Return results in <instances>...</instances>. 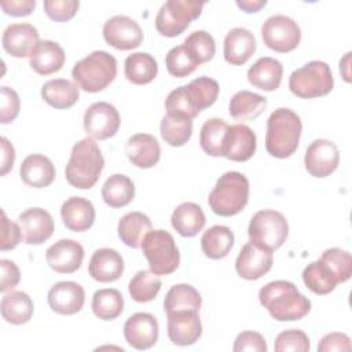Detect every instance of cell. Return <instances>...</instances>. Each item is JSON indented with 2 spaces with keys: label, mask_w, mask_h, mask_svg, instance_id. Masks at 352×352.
Returning <instances> with one entry per match:
<instances>
[{
  "label": "cell",
  "mask_w": 352,
  "mask_h": 352,
  "mask_svg": "<svg viewBox=\"0 0 352 352\" xmlns=\"http://www.w3.org/2000/svg\"><path fill=\"white\" fill-rule=\"evenodd\" d=\"M25 243L41 245L54 234V219L43 208H29L18 216Z\"/></svg>",
  "instance_id": "18"
},
{
  "label": "cell",
  "mask_w": 352,
  "mask_h": 352,
  "mask_svg": "<svg viewBox=\"0 0 352 352\" xmlns=\"http://www.w3.org/2000/svg\"><path fill=\"white\" fill-rule=\"evenodd\" d=\"M235 242L234 232L227 226H213L201 238V249L210 260H220L228 256Z\"/></svg>",
  "instance_id": "33"
},
{
  "label": "cell",
  "mask_w": 352,
  "mask_h": 352,
  "mask_svg": "<svg viewBox=\"0 0 352 352\" xmlns=\"http://www.w3.org/2000/svg\"><path fill=\"white\" fill-rule=\"evenodd\" d=\"M103 168L104 158L98 143L91 138H84L73 146L65 176L74 188L88 190L96 184Z\"/></svg>",
  "instance_id": "2"
},
{
  "label": "cell",
  "mask_w": 352,
  "mask_h": 352,
  "mask_svg": "<svg viewBox=\"0 0 352 352\" xmlns=\"http://www.w3.org/2000/svg\"><path fill=\"white\" fill-rule=\"evenodd\" d=\"M66 55L63 48L52 40H40L29 56L33 72L41 76L56 73L65 65Z\"/></svg>",
  "instance_id": "26"
},
{
  "label": "cell",
  "mask_w": 352,
  "mask_h": 352,
  "mask_svg": "<svg viewBox=\"0 0 352 352\" xmlns=\"http://www.w3.org/2000/svg\"><path fill=\"white\" fill-rule=\"evenodd\" d=\"M260 304L278 322H293L307 316L311 301L289 280H272L258 292Z\"/></svg>",
  "instance_id": "1"
},
{
  "label": "cell",
  "mask_w": 352,
  "mask_h": 352,
  "mask_svg": "<svg viewBox=\"0 0 352 352\" xmlns=\"http://www.w3.org/2000/svg\"><path fill=\"white\" fill-rule=\"evenodd\" d=\"M319 260L333 271L340 283L346 282L351 278L352 258L349 252L340 248H330L322 253Z\"/></svg>",
  "instance_id": "45"
},
{
  "label": "cell",
  "mask_w": 352,
  "mask_h": 352,
  "mask_svg": "<svg viewBox=\"0 0 352 352\" xmlns=\"http://www.w3.org/2000/svg\"><path fill=\"white\" fill-rule=\"evenodd\" d=\"M302 280L312 293L319 296L329 294L340 283L333 271L320 260H316L304 268Z\"/></svg>",
  "instance_id": "39"
},
{
  "label": "cell",
  "mask_w": 352,
  "mask_h": 352,
  "mask_svg": "<svg viewBox=\"0 0 352 352\" xmlns=\"http://www.w3.org/2000/svg\"><path fill=\"white\" fill-rule=\"evenodd\" d=\"M228 124L221 118H209L204 122L199 132L202 150L210 157H223V142Z\"/></svg>",
  "instance_id": "43"
},
{
  "label": "cell",
  "mask_w": 352,
  "mask_h": 352,
  "mask_svg": "<svg viewBox=\"0 0 352 352\" xmlns=\"http://www.w3.org/2000/svg\"><path fill=\"white\" fill-rule=\"evenodd\" d=\"M257 138L253 129L245 124L228 125L224 142L223 157L236 162L250 160L256 153Z\"/></svg>",
  "instance_id": "16"
},
{
  "label": "cell",
  "mask_w": 352,
  "mask_h": 352,
  "mask_svg": "<svg viewBox=\"0 0 352 352\" xmlns=\"http://www.w3.org/2000/svg\"><path fill=\"white\" fill-rule=\"evenodd\" d=\"M3 11L11 16H26L36 7L34 0H3L0 3Z\"/></svg>",
  "instance_id": "54"
},
{
  "label": "cell",
  "mask_w": 352,
  "mask_h": 352,
  "mask_svg": "<svg viewBox=\"0 0 352 352\" xmlns=\"http://www.w3.org/2000/svg\"><path fill=\"white\" fill-rule=\"evenodd\" d=\"M135 197L133 182L122 173L111 175L102 187V198L110 208H122L132 202Z\"/></svg>",
  "instance_id": "38"
},
{
  "label": "cell",
  "mask_w": 352,
  "mask_h": 352,
  "mask_svg": "<svg viewBox=\"0 0 352 352\" xmlns=\"http://www.w3.org/2000/svg\"><path fill=\"white\" fill-rule=\"evenodd\" d=\"M183 45L198 66L212 60L216 54L214 38L210 33L205 30H195L190 33L186 37Z\"/></svg>",
  "instance_id": "44"
},
{
  "label": "cell",
  "mask_w": 352,
  "mask_h": 352,
  "mask_svg": "<svg viewBox=\"0 0 352 352\" xmlns=\"http://www.w3.org/2000/svg\"><path fill=\"white\" fill-rule=\"evenodd\" d=\"M256 52V38L246 28L231 29L224 38L223 55L227 63L241 66Z\"/></svg>",
  "instance_id": "24"
},
{
  "label": "cell",
  "mask_w": 352,
  "mask_h": 352,
  "mask_svg": "<svg viewBox=\"0 0 352 352\" xmlns=\"http://www.w3.org/2000/svg\"><path fill=\"white\" fill-rule=\"evenodd\" d=\"M274 349L278 352H308L311 349V344L308 336L302 330L289 329L276 336Z\"/></svg>",
  "instance_id": "47"
},
{
  "label": "cell",
  "mask_w": 352,
  "mask_h": 352,
  "mask_svg": "<svg viewBox=\"0 0 352 352\" xmlns=\"http://www.w3.org/2000/svg\"><path fill=\"white\" fill-rule=\"evenodd\" d=\"M41 98L54 109H69L74 106L80 98V88L70 80L54 78L41 87Z\"/></svg>",
  "instance_id": "30"
},
{
  "label": "cell",
  "mask_w": 352,
  "mask_h": 352,
  "mask_svg": "<svg viewBox=\"0 0 352 352\" xmlns=\"http://www.w3.org/2000/svg\"><path fill=\"white\" fill-rule=\"evenodd\" d=\"M45 260L55 272L73 274L82 264L84 248L74 239H59L47 249Z\"/></svg>",
  "instance_id": "19"
},
{
  "label": "cell",
  "mask_w": 352,
  "mask_h": 352,
  "mask_svg": "<svg viewBox=\"0 0 352 352\" xmlns=\"http://www.w3.org/2000/svg\"><path fill=\"white\" fill-rule=\"evenodd\" d=\"M80 7L77 0H45L44 11L47 16L55 22L70 21Z\"/></svg>",
  "instance_id": "48"
},
{
  "label": "cell",
  "mask_w": 352,
  "mask_h": 352,
  "mask_svg": "<svg viewBox=\"0 0 352 352\" xmlns=\"http://www.w3.org/2000/svg\"><path fill=\"white\" fill-rule=\"evenodd\" d=\"M249 201V180L241 172L223 173L209 192L208 204L213 213L223 217L235 216Z\"/></svg>",
  "instance_id": "4"
},
{
  "label": "cell",
  "mask_w": 352,
  "mask_h": 352,
  "mask_svg": "<svg viewBox=\"0 0 352 352\" xmlns=\"http://www.w3.org/2000/svg\"><path fill=\"white\" fill-rule=\"evenodd\" d=\"M19 95L12 88L3 85L0 88V122L10 124L19 114Z\"/></svg>",
  "instance_id": "49"
},
{
  "label": "cell",
  "mask_w": 352,
  "mask_h": 352,
  "mask_svg": "<svg viewBox=\"0 0 352 352\" xmlns=\"http://www.w3.org/2000/svg\"><path fill=\"white\" fill-rule=\"evenodd\" d=\"M88 272L92 279L100 283L114 282L124 272V258L116 249L100 248L91 256Z\"/></svg>",
  "instance_id": "22"
},
{
  "label": "cell",
  "mask_w": 352,
  "mask_h": 352,
  "mask_svg": "<svg viewBox=\"0 0 352 352\" xmlns=\"http://www.w3.org/2000/svg\"><path fill=\"white\" fill-rule=\"evenodd\" d=\"M0 268H1V280H0V292L6 293L7 290L14 289L21 279V272L18 265L7 258L0 260Z\"/></svg>",
  "instance_id": "53"
},
{
  "label": "cell",
  "mask_w": 352,
  "mask_h": 352,
  "mask_svg": "<svg viewBox=\"0 0 352 352\" xmlns=\"http://www.w3.org/2000/svg\"><path fill=\"white\" fill-rule=\"evenodd\" d=\"M47 300L54 312L59 315H74L84 307L85 292L77 282L62 280L51 286Z\"/></svg>",
  "instance_id": "17"
},
{
  "label": "cell",
  "mask_w": 352,
  "mask_h": 352,
  "mask_svg": "<svg viewBox=\"0 0 352 352\" xmlns=\"http://www.w3.org/2000/svg\"><path fill=\"white\" fill-rule=\"evenodd\" d=\"M103 38L120 51H129L142 44L143 30L135 19L126 15H114L103 25Z\"/></svg>",
  "instance_id": "12"
},
{
  "label": "cell",
  "mask_w": 352,
  "mask_h": 352,
  "mask_svg": "<svg viewBox=\"0 0 352 352\" xmlns=\"http://www.w3.org/2000/svg\"><path fill=\"white\" fill-rule=\"evenodd\" d=\"M33 301L25 292H10L3 296L0 302L1 316L7 323L25 324L33 315Z\"/></svg>",
  "instance_id": "34"
},
{
  "label": "cell",
  "mask_w": 352,
  "mask_h": 352,
  "mask_svg": "<svg viewBox=\"0 0 352 352\" xmlns=\"http://www.w3.org/2000/svg\"><path fill=\"white\" fill-rule=\"evenodd\" d=\"M334 78L330 66L323 60H311L296 69L289 77V89L301 99L324 96L331 92Z\"/></svg>",
  "instance_id": "6"
},
{
  "label": "cell",
  "mask_w": 352,
  "mask_h": 352,
  "mask_svg": "<svg viewBox=\"0 0 352 352\" xmlns=\"http://www.w3.org/2000/svg\"><path fill=\"white\" fill-rule=\"evenodd\" d=\"M0 142H1V170H0V175L6 176L12 169V165H14V161H15V150H14L12 144L10 143V140L6 136H3L0 139Z\"/></svg>",
  "instance_id": "55"
},
{
  "label": "cell",
  "mask_w": 352,
  "mask_h": 352,
  "mask_svg": "<svg viewBox=\"0 0 352 352\" xmlns=\"http://www.w3.org/2000/svg\"><path fill=\"white\" fill-rule=\"evenodd\" d=\"M140 248L154 274L169 275L177 270L180 253L170 232L165 230H150L144 235Z\"/></svg>",
  "instance_id": "7"
},
{
  "label": "cell",
  "mask_w": 352,
  "mask_h": 352,
  "mask_svg": "<svg viewBox=\"0 0 352 352\" xmlns=\"http://www.w3.org/2000/svg\"><path fill=\"white\" fill-rule=\"evenodd\" d=\"M352 349L351 338L345 333H329L323 336L318 344L319 352H349Z\"/></svg>",
  "instance_id": "52"
},
{
  "label": "cell",
  "mask_w": 352,
  "mask_h": 352,
  "mask_svg": "<svg viewBox=\"0 0 352 352\" xmlns=\"http://www.w3.org/2000/svg\"><path fill=\"white\" fill-rule=\"evenodd\" d=\"M248 234L252 243L274 252L286 242L289 224L280 212L264 209L253 214L248 227Z\"/></svg>",
  "instance_id": "8"
},
{
  "label": "cell",
  "mask_w": 352,
  "mask_h": 352,
  "mask_svg": "<svg viewBox=\"0 0 352 352\" xmlns=\"http://www.w3.org/2000/svg\"><path fill=\"white\" fill-rule=\"evenodd\" d=\"M183 89L187 103L195 116L210 107L217 100L220 92L219 82L206 76L194 78L187 85H183Z\"/></svg>",
  "instance_id": "28"
},
{
  "label": "cell",
  "mask_w": 352,
  "mask_h": 352,
  "mask_svg": "<svg viewBox=\"0 0 352 352\" xmlns=\"http://www.w3.org/2000/svg\"><path fill=\"white\" fill-rule=\"evenodd\" d=\"M340 164L338 147L327 139L314 140L305 150L304 165L307 172L314 177L330 176Z\"/></svg>",
  "instance_id": "13"
},
{
  "label": "cell",
  "mask_w": 352,
  "mask_h": 352,
  "mask_svg": "<svg viewBox=\"0 0 352 352\" xmlns=\"http://www.w3.org/2000/svg\"><path fill=\"white\" fill-rule=\"evenodd\" d=\"M205 3L192 0H168L157 12L155 29L165 37L182 34L191 21L201 15Z\"/></svg>",
  "instance_id": "9"
},
{
  "label": "cell",
  "mask_w": 352,
  "mask_h": 352,
  "mask_svg": "<svg viewBox=\"0 0 352 352\" xmlns=\"http://www.w3.org/2000/svg\"><path fill=\"white\" fill-rule=\"evenodd\" d=\"M268 346L265 338L257 331H242L236 336L234 341V352H267Z\"/></svg>",
  "instance_id": "50"
},
{
  "label": "cell",
  "mask_w": 352,
  "mask_h": 352,
  "mask_svg": "<svg viewBox=\"0 0 352 352\" xmlns=\"http://www.w3.org/2000/svg\"><path fill=\"white\" fill-rule=\"evenodd\" d=\"M302 122L297 113L287 107L274 110L267 120L265 148L275 158H287L298 147Z\"/></svg>",
  "instance_id": "3"
},
{
  "label": "cell",
  "mask_w": 352,
  "mask_h": 352,
  "mask_svg": "<svg viewBox=\"0 0 352 352\" xmlns=\"http://www.w3.org/2000/svg\"><path fill=\"white\" fill-rule=\"evenodd\" d=\"M160 131L162 139L169 146L182 147L192 135V120L166 113L161 120Z\"/></svg>",
  "instance_id": "40"
},
{
  "label": "cell",
  "mask_w": 352,
  "mask_h": 352,
  "mask_svg": "<svg viewBox=\"0 0 352 352\" xmlns=\"http://www.w3.org/2000/svg\"><path fill=\"white\" fill-rule=\"evenodd\" d=\"M161 285L160 276L151 270H140L129 280L128 292L136 302H148L158 296Z\"/></svg>",
  "instance_id": "42"
},
{
  "label": "cell",
  "mask_w": 352,
  "mask_h": 352,
  "mask_svg": "<svg viewBox=\"0 0 352 352\" xmlns=\"http://www.w3.org/2000/svg\"><path fill=\"white\" fill-rule=\"evenodd\" d=\"M60 216L67 230L73 232H84L94 226L95 208L87 198L70 197L62 204Z\"/></svg>",
  "instance_id": "25"
},
{
  "label": "cell",
  "mask_w": 352,
  "mask_h": 352,
  "mask_svg": "<svg viewBox=\"0 0 352 352\" xmlns=\"http://www.w3.org/2000/svg\"><path fill=\"white\" fill-rule=\"evenodd\" d=\"M268 100L265 96L246 89L238 91L232 95L228 103L230 116L238 121L256 120L265 110Z\"/></svg>",
  "instance_id": "32"
},
{
  "label": "cell",
  "mask_w": 352,
  "mask_h": 352,
  "mask_svg": "<svg viewBox=\"0 0 352 352\" xmlns=\"http://www.w3.org/2000/svg\"><path fill=\"white\" fill-rule=\"evenodd\" d=\"M283 74L282 63L271 56L258 58L248 70L249 82L263 91H275L279 88Z\"/></svg>",
  "instance_id": "29"
},
{
  "label": "cell",
  "mask_w": 352,
  "mask_h": 352,
  "mask_svg": "<svg viewBox=\"0 0 352 352\" xmlns=\"http://www.w3.org/2000/svg\"><path fill=\"white\" fill-rule=\"evenodd\" d=\"M19 176L26 186L44 188L54 182L56 172L52 161L48 157L43 154H30L22 161Z\"/></svg>",
  "instance_id": "27"
},
{
  "label": "cell",
  "mask_w": 352,
  "mask_h": 352,
  "mask_svg": "<svg viewBox=\"0 0 352 352\" xmlns=\"http://www.w3.org/2000/svg\"><path fill=\"white\" fill-rule=\"evenodd\" d=\"M151 230V220L142 212H129L124 214L117 226L120 239L129 248L138 249L144 235Z\"/></svg>",
  "instance_id": "35"
},
{
  "label": "cell",
  "mask_w": 352,
  "mask_h": 352,
  "mask_svg": "<svg viewBox=\"0 0 352 352\" xmlns=\"http://www.w3.org/2000/svg\"><path fill=\"white\" fill-rule=\"evenodd\" d=\"M73 80L85 92H99L107 88L117 76V60L106 51H94L84 56L72 70Z\"/></svg>",
  "instance_id": "5"
},
{
  "label": "cell",
  "mask_w": 352,
  "mask_h": 352,
  "mask_svg": "<svg viewBox=\"0 0 352 352\" xmlns=\"http://www.w3.org/2000/svg\"><path fill=\"white\" fill-rule=\"evenodd\" d=\"M202 298L199 292L187 283H177L172 286L164 300V311L166 315L182 311L199 312Z\"/></svg>",
  "instance_id": "36"
},
{
  "label": "cell",
  "mask_w": 352,
  "mask_h": 352,
  "mask_svg": "<svg viewBox=\"0 0 352 352\" xmlns=\"http://www.w3.org/2000/svg\"><path fill=\"white\" fill-rule=\"evenodd\" d=\"M158 322L155 316L148 312H136L124 323V337L135 349H150L158 341Z\"/></svg>",
  "instance_id": "14"
},
{
  "label": "cell",
  "mask_w": 352,
  "mask_h": 352,
  "mask_svg": "<svg viewBox=\"0 0 352 352\" xmlns=\"http://www.w3.org/2000/svg\"><path fill=\"white\" fill-rule=\"evenodd\" d=\"M264 44L276 52H290L296 50L301 40V29L294 19L276 14L265 19L261 26Z\"/></svg>",
  "instance_id": "10"
},
{
  "label": "cell",
  "mask_w": 352,
  "mask_h": 352,
  "mask_svg": "<svg viewBox=\"0 0 352 352\" xmlns=\"http://www.w3.org/2000/svg\"><path fill=\"white\" fill-rule=\"evenodd\" d=\"M168 316V337L172 344L188 346L195 344L202 336V323L197 311H182L169 314Z\"/></svg>",
  "instance_id": "20"
},
{
  "label": "cell",
  "mask_w": 352,
  "mask_h": 352,
  "mask_svg": "<svg viewBox=\"0 0 352 352\" xmlns=\"http://www.w3.org/2000/svg\"><path fill=\"white\" fill-rule=\"evenodd\" d=\"M125 154L132 165L148 169L158 164L161 158V147L158 140L148 133H136L126 140Z\"/></svg>",
  "instance_id": "23"
},
{
  "label": "cell",
  "mask_w": 352,
  "mask_h": 352,
  "mask_svg": "<svg viewBox=\"0 0 352 352\" xmlns=\"http://www.w3.org/2000/svg\"><path fill=\"white\" fill-rule=\"evenodd\" d=\"M349 59H351V52H346L345 56L340 60V73L342 76V78L349 82L351 81V76H349Z\"/></svg>",
  "instance_id": "57"
},
{
  "label": "cell",
  "mask_w": 352,
  "mask_h": 352,
  "mask_svg": "<svg viewBox=\"0 0 352 352\" xmlns=\"http://www.w3.org/2000/svg\"><path fill=\"white\" fill-rule=\"evenodd\" d=\"M165 65L169 74L177 78L190 76L198 67L183 44L176 45L168 51L165 56Z\"/></svg>",
  "instance_id": "46"
},
{
  "label": "cell",
  "mask_w": 352,
  "mask_h": 352,
  "mask_svg": "<svg viewBox=\"0 0 352 352\" xmlns=\"http://www.w3.org/2000/svg\"><path fill=\"white\" fill-rule=\"evenodd\" d=\"M84 129L94 140L113 138L120 128L118 110L109 102H95L84 113Z\"/></svg>",
  "instance_id": "11"
},
{
  "label": "cell",
  "mask_w": 352,
  "mask_h": 352,
  "mask_svg": "<svg viewBox=\"0 0 352 352\" xmlns=\"http://www.w3.org/2000/svg\"><path fill=\"white\" fill-rule=\"evenodd\" d=\"M172 227L184 238L195 236L205 227L206 219L202 208L194 202H183L170 216Z\"/></svg>",
  "instance_id": "31"
},
{
  "label": "cell",
  "mask_w": 352,
  "mask_h": 352,
  "mask_svg": "<svg viewBox=\"0 0 352 352\" xmlns=\"http://www.w3.org/2000/svg\"><path fill=\"white\" fill-rule=\"evenodd\" d=\"M124 73L129 82L136 85H146L157 77L158 63L154 56L147 52H135L126 56L124 63Z\"/></svg>",
  "instance_id": "37"
},
{
  "label": "cell",
  "mask_w": 352,
  "mask_h": 352,
  "mask_svg": "<svg viewBox=\"0 0 352 352\" xmlns=\"http://www.w3.org/2000/svg\"><path fill=\"white\" fill-rule=\"evenodd\" d=\"M124 311V298L117 289H99L92 297V312L102 320H113Z\"/></svg>",
  "instance_id": "41"
},
{
  "label": "cell",
  "mask_w": 352,
  "mask_h": 352,
  "mask_svg": "<svg viewBox=\"0 0 352 352\" xmlns=\"http://www.w3.org/2000/svg\"><path fill=\"white\" fill-rule=\"evenodd\" d=\"M274 264L271 250L263 249L250 241L242 246L235 260L236 274L246 280H256L264 276Z\"/></svg>",
  "instance_id": "15"
},
{
  "label": "cell",
  "mask_w": 352,
  "mask_h": 352,
  "mask_svg": "<svg viewBox=\"0 0 352 352\" xmlns=\"http://www.w3.org/2000/svg\"><path fill=\"white\" fill-rule=\"evenodd\" d=\"M265 4H267L265 0H242V1L238 0V1H236V6H238L242 11L248 12V14L258 12Z\"/></svg>",
  "instance_id": "56"
},
{
  "label": "cell",
  "mask_w": 352,
  "mask_h": 352,
  "mask_svg": "<svg viewBox=\"0 0 352 352\" xmlns=\"http://www.w3.org/2000/svg\"><path fill=\"white\" fill-rule=\"evenodd\" d=\"M38 41V30L26 22L8 25L1 36L3 48L14 58L30 56Z\"/></svg>",
  "instance_id": "21"
},
{
  "label": "cell",
  "mask_w": 352,
  "mask_h": 352,
  "mask_svg": "<svg viewBox=\"0 0 352 352\" xmlns=\"http://www.w3.org/2000/svg\"><path fill=\"white\" fill-rule=\"evenodd\" d=\"M23 239L22 231L18 223H14L8 220L4 210H1V241H0V249L3 252L11 250L18 246V243Z\"/></svg>",
  "instance_id": "51"
}]
</instances>
